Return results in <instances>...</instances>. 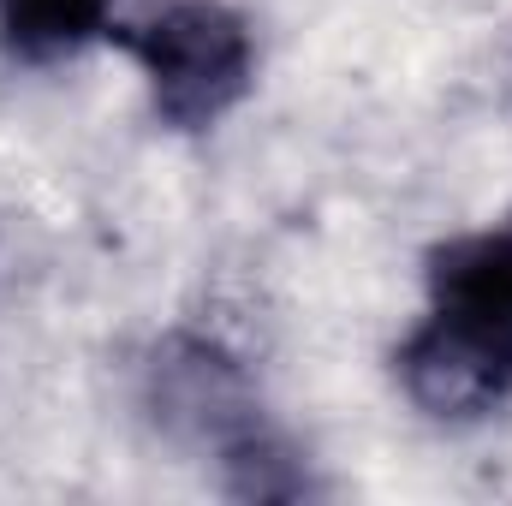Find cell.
Segmentation results:
<instances>
[{"mask_svg":"<svg viewBox=\"0 0 512 506\" xmlns=\"http://www.w3.org/2000/svg\"><path fill=\"white\" fill-rule=\"evenodd\" d=\"M114 0H0V36L24 60H54L84 48L108 24Z\"/></svg>","mask_w":512,"mask_h":506,"instance_id":"obj_3","label":"cell"},{"mask_svg":"<svg viewBox=\"0 0 512 506\" xmlns=\"http://www.w3.org/2000/svg\"><path fill=\"white\" fill-rule=\"evenodd\" d=\"M417 405L477 417L512 393V233L453 239L429 262V316L399 346Z\"/></svg>","mask_w":512,"mask_h":506,"instance_id":"obj_1","label":"cell"},{"mask_svg":"<svg viewBox=\"0 0 512 506\" xmlns=\"http://www.w3.org/2000/svg\"><path fill=\"white\" fill-rule=\"evenodd\" d=\"M120 42L149 78L155 114L185 131L215 126L251 90V36L215 0H173Z\"/></svg>","mask_w":512,"mask_h":506,"instance_id":"obj_2","label":"cell"}]
</instances>
